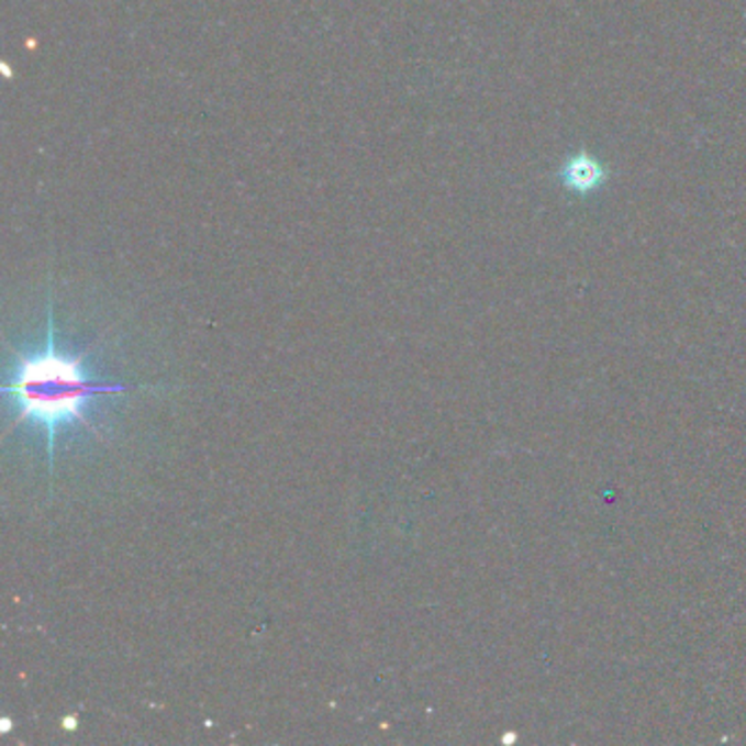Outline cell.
<instances>
[{
	"label": "cell",
	"instance_id": "obj_2",
	"mask_svg": "<svg viewBox=\"0 0 746 746\" xmlns=\"http://www.w3.org/2000/svg\"><path fill=\"white\" fill-rule=\"evenodd\" d=\"M558 178L567 191H574L578 196H593L606 185L609 169L593 154L578 152L563 163Z\"/></svg>",
	"mask_w": 746,
	"mask_h": 746
},
{
	"label": "cell",
	"instance_id": "obj_1",
	"mask_svg": "<svg viewBox=\"0 0 746 746\" xmlns=\"http://www.w3.org/2000/svg\"><path fill=\"white\" fill-rule=\"evenodd\" d=\"M132 386L105 383L92 377L83 355H70L55 342L53 309L46 315V342L37 353H20L4 394L15 405V423H33L46 434L48 476H53L55 441L64 427L90 425L88 408L108 394H123Z\"/></svg>",
	"mask_w": 746,
	"mask_h": 746
}]
</instances>
